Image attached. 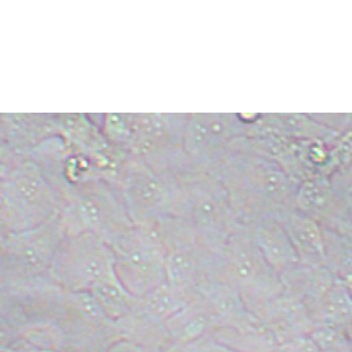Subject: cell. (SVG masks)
<instances>
[{
  "mask_svg": "<svg viewBox=\"0 0 352 352\" xmlns=\"http://www.w3.org/2000/svg\"><path fill=\"white\" fill-rule=\"evenodd\" d=\"M219 179L244 226L292 208L300 184L298 178L277 160L251 151L232 156L221 169Z\"/></svg>",
  "mask_w": 352,
  "mask_h": 352,
  "instance_id": "cell-1",
  "label": "cell"
},
{
  "mask_svg": "<svg viewBox=\"0 0 352 352\" xmlns=\"http://www.w3.org/2000/svg\"><path fill=\"white\" fill-rule=\"evenodd\" d=\"M236 289L256 316L283 293L281 277L267 264L242 226L214 252L212 279Z\"/></svg>",
  "mask_w": 352,
  "mask_h": 352,
  "instance_id": "cell-2",
  "label": "cell"
},
{
  "mask_svg": "<svg viewBox=\"0 0 352 352\" xmlns=\"http://www.w3.org/2000/svg\"><path fill=\"white\" fill-rule=\"evenodd\" d=\"M50 278L71 292H91L119 283L112 247L92 234L65 236L56 250Z\"/></svg>",
  "mask_w": 352,
  "mask_h": 352,
  "instance_id": "cell-3",
  "label": "cell"
},
{
  "mask_svg": "<svg viewBox=\"0 0 352 352\" xmlns=\"http://www.w3.org/2000/svg\"><path fill=\"white\" fill-rule=\"evenodd\" d=\"M160 221L128 230L111 245L117 278L137 298L166 283V251Z\"/></svg>",
  "mask_w": 352,
  "mask_h": 352,
  "instance_id": "cell-4",
  "label": "cell"
},
{
  "mask_svg": "<svg viewBox=\"0 0 352 352\" xmlns=\"http://www.w3.org/2000/svg\"><path fill=\"white\" fill-rule=\"evenodd\" d=\"M64 238V229L58 223L2 234L1 288L30 283L47 275Z\"/></svg>",
  "mask_w": 352,
  "mask_h": 352,
  "instance_id": "cell-5",
  "label": "cell"
},
{
  "mask_svg": "<svg viewBox=\"0 0 352 352\" xmlns=\"http://www.w3.org/2000/svg\"><path fill=\"white\" fill-rule=\"evenodd\" d=\"M160 229L166 251V283L195 296L197 289L212 279L214 252L204 244L186 219H162Z\"/></svg>",
  "mask_w": 352,
  "mask_h": 352,
  "instance_id": "cell-6",
  "label": "cell"
},
{
  "mask_svg": "<svg viewBox=\"0 0 352 352\" xmlns=\"http://www.w3.org/2000/svg\"><path fill=\"white\" fill-rule=\"evenodd\" d=\"M179 219H186L214 252L244 226L234 214L229 193L219 178H201L182 186Z\"/></svg>",
  "mask_w": 352,
  "mask_h": 352,
  "instance_id": "cell-7",
  "label": "cell"
},
{
  "mask_svg": "<svg viewBox=\"0 0 352 352\" xmlns=\"http://www.w3.org/2000/svg\"><path fill=\"white\" fill-rule=\"evenodd\" d=\"M346 204V192L336 184L333 176L314 175L300 182L292 208L326 229L338 230Z\"/></svg>",
  "mask_w": 352,
  "mask_h": 352,
  "instance_id": "cell-8",
  "label": "cell"
},
{
  "mask_svg": "<svg viewBox=\"0 0 352 352\" xmlns=\"http://www.w3.org/2000/svg\"><path fill=\"white\" fill-rule=\"evenodd\" d=\"M245 227L261 255L281 279L299 266L296 250L277 217H262Z\"/></svg>",
  "mask_w": 352,
  "mask_h": 352,
  "instance_id": "cell-9",
  "label": "cell"
},
{
  "mask_svg": "<svg viewBox=\"0 0 352 352\" xmlns=\"http://www.w3.org/2000/svg\"><path fill=\"white\" fill-rule=\"evenodd\" d=\"M298 255L300 264L326 266L324 232L320 223L294 208L275 214Z\"/></svg>",
  "mask_w": 352,
  "mask_h": 352,
  "instance_id": "cell-10",
  "label": "cell"
},
{
  "mask_svg": "<svg viewBox=\"0 0 352 352\" xmlns=\"http://www.w3.org/2000/svg\"><path fill=\"white\" fill-rule=\"evenodd\" d=\"M164 327L171 347L188 344L219 331L214 314L197 294L168 319Z\"/></svg>",
  "mask_w": 352,
  "mask_h": 352,
  "instance_id": "cell-11",
  "label": "cell"
},
{
  "mask_svg": "<svg viewBox=\"0 0 352 352\" xmlns=\"http://www.w3.org/2000/svg\"><path fill=\"white\" fill-rule=\"evenodd\" d=\"M336 279L338 277L326 266L302 264L282 277L284 291L303 302L310 314Z\"/></svg>",
  "mask_w": 352,
  "mask_h": 352,
  "instance_id": "cell-12",
  "label": "cell"
},
{
  "mask_svg": "<svg viewBox=\"0 0 352 352\" xmlns=\"http://www.w3.org/2000/svg\"><path fill=\"white\" fill-rule=\"evenodd\" d=\"M195 296L164 283L138 298L131 314L145 322L164 325Z\"/></svg>",
  "mask_w": 352,
  "mask_h": 352,
  "instance_id": "cell-13",
  "label": "cell"
},
{
  "mask_svg": "<svg viewBox=\"0 0 352 352\" xmlns=\"http://www.w3.org/2000/svg\"><path fill=\"white\" fill-rule=\"evenodd\" d=\"M315 328L319 326L346 327L352 322V300L338 277L311 311Z\"/></svg>",
  "mask_w": 352,
  "mask_h": 352,
  "instance_id": "cell-14",
  "label": "cell"
},
{
  "mask_svg": "<svg viewBox=\"0 0 352 352\" xmlns=\"http://www.w3.org/2000/svg\"><path fill=\"white\" fill-rule=\"evenodd\" d=\"M270 118L260 119L264 125L263 129H268L274 135L288 137V138L314 139L330 138L336 137V131L326 126L321 125L303 115H268Z\"/></svg>",
  "mask_w": 352,
  "mask_h": 352,
  "instance_id": "cell-15",
  "label": "cell"
},
{
  "mask_svg": "<svg viewBox=\"0 0 352 352\" xmlns=\"http://www.w3.org/2000/svg\"><path fill=\"white\" fill-rule=\"evenodd\" d=\"M91 293L108 318L115 323L131 314L138 301L120 282L97 287Z\"/></svg>",
  "mask_w": 352,
  "mask_h": 352,
  "instance_id": "cell-16",
  "label": "cell"
},
{
  "mask_svg": "<svg viewBox=\"0 0 352 352\" xmlns=\"http://www.w3.org/2000/svg\"><path fill=\"white\" fill-rule=\"evenodd\" d=\"M323 232L326 267L338 278L352 274V238L326 228Z\"/></svg>",
  "mask_w": 352,
  "mask_h": 352,
  "instance_id": "cell-17",
  "label": "cell"
},
{
  "mask_svg": "<svg viewBox=\"0 0 352 352\" xmlns=\"http://www.w3.org/2000/svg\"><path fill=\"white\" fill-rule=\"evenodd\" d=\"M309 336L319 352H352V341L344 328L319 326Z\"/></svg>",
  "mask_w": 352,
  "mask_h": 352,
  "instance_id": "cell-18",
  "label": "cell"
},
{
  "mask_svg": "<svg viewBox=\"0 0 352 352\" xmlns=\"http://www.w3.org/2000/svg\"><path fill=\"white\" fill-rule=\"evenodd\" d=\"M167 352H243L230 346L227 343L219 340L214 336H208L206 338L193 341L188 344L182 346L170 347Z\"/></svg>",
  "mask_w": 352,
  "mask_h": 352,
  "instance_id": "cell-19",
  "label": "cell"
},
{
  "mask_svg": "<svg viewBox=\"0 0 352 352\" xmlns=\"http://www.w3.org/2000/svg\"><path fill=\"white\" fill-rule=\"evenodd\" d=\"M347 195V204L345 208L344 217H343L342 223L338 228V232H342L346 236L352 238V190L345 188Z\"/></svg>",
  "mask_w": 352,
  "mask_h": 352,
  "instance_id": "cell-20",
  "label": "cell"
},
{
  "mask_svg": "<svg viewBox=\"0 0 352 352\" xmlns=\"http://www.w3.org/2000/svg\"><path fill=\"white\" fill-rule=\"evenodd\" d=\"M346 288L347 292H349V296L352 300V274L344 276V277L339 278Z\"/></svg>",
  "mask_w": 352,
  "mask_h": 352,
  "instance_id": "cell-21",
  "label": "cell"
},
{
  "mask_svg": "<svg viewBox=\"0 0 352 352\" xmlns=\"http://www.w3.org/2000/svg\"><path fill=\"white\" fill-rule=\"evenodd\" d=\"M347 188H351V190H352V184H351V186H347Z\"/></svg>",
  "mask_w": 352,
  "mask_h": 352,
  "instance_id": "cell-22",
  "label": "cell"
}]
</instances>
